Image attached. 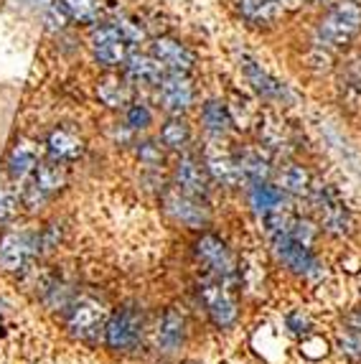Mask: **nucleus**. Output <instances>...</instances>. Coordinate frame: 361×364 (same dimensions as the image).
<instances>
[{
	"label": "nucleus",
	"instance_id": "obj_14",
	"mask_svg": "<svg viewBox=\"0 0 361 364\" xmlns=\"http://www.w3.org/2000/svg\"><path fill=\"white\" fill-rule=\"evenodd\" d=\"M125 74L127 79L140 82V85H161V79L166 77V69L161 67V61L153 54L130 51V56L125 61Z\"/></svg>",
	"mask_w": 361,
	"mask_h": 364
},
{
	"label": "nucleus",
	"instance_id": "obj_13",
	"mask_svg": "<svg viewBox=\"0 0 361 364\" xmlns=\"http://www.w3.org/2000/svg\"><path fill=\"white\" fill-rule=\"evenodd\" d=\"M176 183H178V191H183L186 196H193V199H206V194H209V181H206L204 171L193 158H180L178 161Z\"/></svg>",
	"mask_w": 361,
	"mask_h": 364
},
{
	"label": "nucleus",
	"instance_id": "obj_28",
	"mask_svg": "<svg viewBox=\"0 0 361 364\" xmlns=\"http://www.w3.org/2000/svg\"><path fill=\"white\" fill-rule=\"evenodd\" d=\"M188 135H191V130H188V125L180 117H173V120H168L166 125H163L161 130V143L168 148H180L188 143Z\"/></svg>",
	"mask_w": 361,
	"mask_h": 364
},
{
	"label": "nucleus",
	"instance_id": "obj_6",
	"mask_svg": "<svg viewBox=\"0 0 361 364\" xmlns=\"http://www.w3.org/2000/svg\"><path fill=\"white\" fill-rule=\"evenodd\" d=\"M196 255L209 267L211 275H217V278L227 280V283L235 280V275H237L235 255H232V250L227 247V242L219 240L217 235H201V240L196 242Z\"/></svg>",
	"mask_w": 361,
	"mask_h": 364
},
{
	"label": "nucleus",
	"instance_id": "obj_5",
	"mask_svg": "<svg viewBox=\"0 0 361 364\" xmlns=\"http://www.w3.org/2000/svg\"><path fill=\"white\" fill-rule=\"evenodd\" d=\"M316 212H318L320 227L331 235H346L351 227L349 209L343 204V199L338 196V191L333 186H318L313 194Z\"/></svg>",
	"mask_w": 361,
	"mask_h": 364
},
{
	"label": "nucleus",
	"instance_id": "obj_33",
	"mask_svg": "<svg viewBox=\"0 0 361 364\" xmlns=\"http://www.w3.org/2000/svg\"><path fill=\"white\" fill-rule=\"evenodd\" d=\"M140 161H145V164H161L163 156L156 143H143V146H140Z\"/></svg>",
	"mask_w": 361,
	"mask_h": 364
},
{
	"label": "nucleus",
	"instance_id": "obj_7",
	"mask_svg": "<svg viewBox=\"0 0 361 364\" xmlns=\"http://www.w3.org/2000/svg\"><path fill=\"white\" fill-rule=\"evenodd\" d=\"M140 334H143V318H140V314L135 309L117 311L104 326L107 344L114 352H130L140 341Z\"/></svg>",
	"mask_w": 361,
	"mask_h": 364
},
{
	"label": "nucleus",
	"instance_id": "obj_11",
	"mask_svg": "<svg viewBox=\"0 0 361 364\" xmlns=\"http://www.w3.org/2000/svg\"><path fill=\"white\" fill-rule=\"evenodd\" d=\"M153 56L161 61V67L166 69V72L188 74L193 67V54L188 51L186 43H180L168 36H161L153 41Z\"/></svg>",
	"mask_w": 361,
	"mask_h": 364
},
{
	"label": "nucleus",
	"instance_id": "obj_34",
	"mask_svg": "<svg viewBox=\"0 0 361 364\" xmlns=\"http://www.w3.org/2000/svg\"><path fill=\"white\" fill-rule=\"evenodd\" d=\"M346 331H351V334L361 336V311H354V314L346 316Z\"/></svg>",
	"mask_w": 361,
	"mask_h": 364
},
{
	"label": "nucleus",
	"instance_id": "obj_15",
	"mask_svg": "<svg viewBox=\"0 0 361 364\" xmlns=\"http://www.w3.org/2000/svg\"><path fill=\"white\" fill-rule=\"evenodd\" d=\"M166 207H168L171 217L183 222V225L199 230L201 225H206V212L199 204V199L186 196L183 191H173V194L166 196Z\"/></svg>",
	"mask_w": 361,
	"mask_h": 364
},
{
	"label": "nucleus",
	"instance_id": "obj_19",
	"mask_svg": "<svg viewBox=\"0 0 361 364\" xmlns=\"http://www.w3.org/2000/svg\"><path fill=\"white\" fill-rule=\"evenodd\" d=\"M237 164L242 168V176L249 183H265L270 176V158L262 153V148H244L237 156Z\"/></svg>",
	"mask_w": 361,
	"mask_h": 364
},
{
	"label": "nucleus",
	"instance_id": "obj_16",
	"mask_svg": "<svg viewBox=\"0 0 361 364\" xmlns=\"http://www.w3.org/2000/svg\"><path fill=\"white\" fill-rule=\"evenodd\" d=\"M242 18L252 26H270L288 13L285 0H239Z\"/></svg>",
	"mask_w": 361,
	"mask_h": 364
},
{
	"label": "nucleus",
	"instance_id": "obj_3",
	"mask_svg": "<svg viewBox=\"0 0 361 364\" xmlns=\"http://www.w3.org/2000/svg\"><path fill=\"white\" fill-rule=\"evenodd\" d=\"M199 293L206 311L211 316V321L217 323V326L227 328L237 321V304L235 298H232V293H229L227 280L217 278V275H209V278L201 280Z\"/></svg>",
	"mask_w": 361,
	"mask_h": 364
},
{
	"label": "nucleus",
	"instance_id": "obj_10",
	"mask_svg": "<svg viewBox=\"0 0 361 364\" xmlns=\"http://www.w3.org/2000/svg\"><path fill=\"white\" fill-rule=\"evenodd\" d=\"M107 326V316L104 309L97 301L90 298H82L72 306V314H69V328L74 334L82 336V339H92V336L99 331V328Z\"/></svg>",
	"mask_w": 361,
	"mask_h": 364
},
{
	"label": "nucleus",
	"instance_id": "obj_24",
	"mask_svg": "<svg viewBox=\"0 0 361 364\" xmlns=\"http://www.w3.org/2000/svg\"><path fill=\"white\" fill-rule=\"evenodd\" d=\"M67 183V171L59 164H41L36 166V176H33V186L41 191L43 196L54 194Z\"/></svg>",
	"mask_w": 361,
	"mask_h": 364
},
{
	"label": "nucleus",
	"instance_id": "obj_27",
	"mask_svg": "<svg viewBox=\"0 0 361 364\" xmlns=\"http://www.w3.org/2000/svg\"><path fill=\"white\" fill-rule=\"evenodd\" d=\"M311 188V176L303 166H288L280 173V191H288V194H306Z\"/></svg>",
	"mask_w": 361,
	"mask_h": 364
},
{
	"label": "nucleus",
	"instance_id": "obj_30",
	"mask_svg": "<svg viewBox=\"0 0 361 364\" xmlns=\"http://www.w3.org/2000/svg\"><path fill=\"white\" fill-rule=\"evenodd\" d=\"M290 237H295L298 242H303V245H311L313 242V237H316V227L308 222V219H298L295 217L293 219V225H290V232H288Z\"/></svg>",
	"mask_w": 361,
	"mask_h": 364
},
{
	"label": "nucleus",
	"instance_id": "obj_12",
	"mask_svg": "<svg viewBox=\"0 0 361 364\" xmlns=\"http://www.w3.org/2000/svg\"><path fill=\"white\" fill-rule=\"evenodd\" d=\"M36 240L26 232H8L0 240V267L3 270H21L28 260V255L33 252Z\"/></svg>",
	"mask_w": 361,
	"mask_h": 364
},
{
	"label": "nucleus",
	"instance_id": "obj_25",
	"mask_svg": "<svg viewBox=\"0 0 361 364\" xmlns=\"http://www.w3.org/2000/svg\"><path fill=\"white\" fill-rule=\"evenodd\" d=\"M97 95L107 107H125L127 100H130V87L120 77H104L97 85Z\"/></svg>",
	"mask_w": 361,
	"mask_h": 364
},
{
	"label": "nucleus",
	"instance_id": "obj_9",
	"mask_svg": "<svg viewBox=\"0 0 361 364\" xmlns=\"http://www.w3.org/2000/svg\"><path fill=\"white\" fill-rule=\"evenodd\" d=\"M242 72H244V77H247V82L252 85V90L257 92L262 100H267V102H285V100H290L288 87H285L280 79L272 77V74H267L265 69L259 67L257 61L249 59V56H242Z\"/></svg>",
	"mask_w": 361,
	"mask_h": 364
},
{
	"label": "nucleus",
	"instance_id": "obj_26",
	"mask_svg": "<svg viewBox=\"0 0 361 364\" xmlns=\"http://www.w3.org/2000/svg\"><path fill=\"white\" fill-rule=\"evenodd\" d=\"M46 146H48V151H51V156L61 158V161L77 158L79 153H82V140L74 133H69V130H54V133L48 135Z\"/></svg>",
	"mask_w": 361,
	"mask_h": 364
},
{
	"label": "nucleus",
	"instance_id": "obj_17",
	"mask_svg": "<svg viewBox=\"0 0 361 364\" xmlns=\"http://www.w3.org/2000/svg\"><path fill=\"white\" fill-rule=\"evenodd\" d=\"M206 166H209V173L214 176V181L224 183V186H239L244 181L237 158H232L229 153L209 151L206 153Z\"/></svg>",
	"mask_w": 361,
	"mask_h": 364
},
{
	"label": "nucleus",
	"instance_id": "obj_1",
	"mask_svg": "<svg viewBox=\"0 0 361 364\" xmlns=\"http://www.w3.org/2000/svg\"><path fill=\"white\" fill-rule=\"evenodd\" d=\"M361 31V3L356 0H338L328 8L318 28H316V46L325 51H338L349 46Z\"/></svg>",
	"mask_w": 361,
	"mask_h": 364
},
{
	"label": "nucleus",
	"instance_id": "obj_23",
	"mask_svg": "<svg viewBox=\"0 0 361 364\" xmlns=\"http://www.w3.org/2000/svg\"><path fill=\"white\" fill-rule=\"evenodd\" d=\"M249 201H252L254 212L259 217H265V214L275 212V209L283 207V191L270 183H252V191H249Z\"/></svg>",
	"mask_w": 361,
	"mask_h": 364
},
{
	"label": "nucleus",
	"instance_id": "obj_18",
	"mask_svg": "<svg viewBox=\"0 0 361 364\" xmlns=\"http://www.w3.org/2000/svg\"><path fill=\"white\" fill-rule=\"evenodd\" d=\"M183 336H186V318L176 309H168L158 326V346H163L166 352H173L183 344Z\"/></svg>",
	"mask_w": 361,
	"mask_h": 364
},
{
	"label": "nucleus",
	"instance_id": "obj_2",
	"mask_svg": "<svg viewBox=\"0 0 361 364\" xmlns=\"http://www.w3.org/2000/svg\"><path fill=\"white\" fill-rule=\"evenodd\" d=\"M90 46L95 59L99 64H104V67H120V64L127 61L130 51H133V43L125 36L120 21L95 26L90 33Z\"/></svg>",
	"mask_w": 361,
	"mask_h": 364
},
{
	"label": "nucleus",
	"instance_id": "obj_31",
	"mask_svg": "<svg viewBox=\"0 0 361 364\" xmlns=\"http://www.w3.org/2000/svg\"><path fill=\"white\" fill-rule=\"evenodd\" d=\"M16 207H18V199H16V194H13L11 188L0 186V222H6L8 217H13Z\"/></svg>",
	"mask_w": 361,
	"mask_h": 364
},
{
	"label": "nucleus",
	"instance_id": "obj_35",
	"mask_svg": "<svg viewBox=\"0 0 361 364\" xmlns=\"http://www.w3.org/2000/svg\"><path fill=\"white\" fill-rule=\"evenodd\" d=\"M186 364H199V362H186Z\"/></svg>",
	"mask_w": 361,
	"mask_h": 364
},
{
	"label": "nucleus",
	"instance_id": "obj_22",
	"mask_svg": "<svg viewBox=\"0 0 361 364\" xmlns=\"http://www.w3.org/2000/svg\"><path fill=\"white\" fill-rule=\"evenodd\" d=\"M59 3L74 23H97L104 11L102 0H59Z\"/></svg>",
	"mask_w": 361,
	"mask_h": 364
},
{
	"label": "nucleus",
	"instance_id": "obj_20",
	"mask_svg": "<svg viewBox=\"0 0 361 364\" xmlns=\"http://www.w3.org/2000/svg\"><path fill=\"white\" fill-rule=\"evenodd\" d=\"M38 166V151L31 140H18L16 148L11 151V158H8V171H11L13 178H26L31 171H36Z\"/></svg>",
	"mask_w": 361,
	"mask_h": 364
},
{
	"label": "nucleus",
	"instance_id": "obj_8",
	"mask_svg": "<svg viewBox=\"0 0 361 364\" xmlns=\"http://www.w3.org/2000/svg\"><path fill=\"white\" fill-rule=\"evenodd\" d=\"M161 102L163 107L173 112V115H180L183 109L191 107L193 102V85L188 74L180 72H166V77L161 79Z\"/></svg>",
	"mask_w": 361,
	"mask_h": 364
},
{
	"label": "nucleus",
	"instance_id": "obj_29",
	"mask_svg": "<svg viewBox=\"0 0 361 364\" xmlns=\"http://www.w3.org/2000/svg\"><path fill=\"white\" fill-rule=\"evenodd\" d=\"M151 109L145 107V105H130L127 107V125L133 130H145L151 125Z\"/></svg>",
	"mask_w": 361,
	"mask_h": 364
},
{
	"label": "nucleus",
	"instance_id": "obj_32",
	"mask_svg": "<svg viewBox=\"0 0 361 364\" xmlns=\"http://www.w3.org/2000/svg\"><path fill=\"white\" fill-rule=\"evenodd\" d=\"M288 328L293 331V334L306 336L308 331H311V321H308V316H303L301 311H295V314L288 316Z\"/></svg>",
	"mask_w": 361,
	"mask_h": 364
},
{
	"label": "nucleus",
	"instance_id": "obj_21",
	"mask_svg": "<svg viewBox=\"0 0 361 364\" xmlns=\"http://www.w3.org/2000/svg\"><path fill=\"white\" fill-rule=\"evenodd\" d=\"M201 120H204L206 130L211 135H227L232 130V112L227 109V105L219 102V100H209L201 109Z\"/></svg>",
	"mask_w": 361,
	"mask_h": 364
},
{
	"label": "nucleus",
	"instance_id": "obj_4",
	"mask_svg": "<svg viewBox=\"0 0 361 364\" xmlns=\"http://www.w3.org/2000/svg\"><path fill=\"white\" fill-rule=\"evenodd\" d=\"M272 245H275V255L285 262V265L298 275H308V278H320L323 270H320V262L313 257L311 247L303 242H298L295 237L290 235H272Z\"/></svg>",
	"mask_w": 361,
	"mask_h": 364
}]
</instances>
